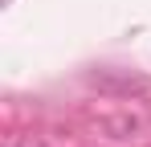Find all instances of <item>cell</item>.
Here are the masks:
<instances>
[]
</instances>
